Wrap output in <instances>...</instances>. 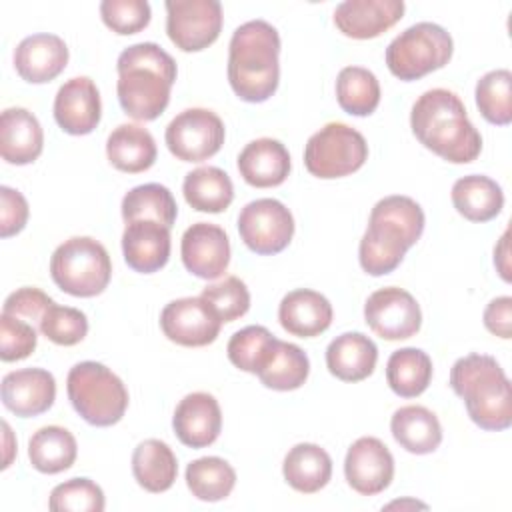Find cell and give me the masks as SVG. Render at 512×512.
<instances>
[{"instance_id": "obj_1", "label": "cell", "mask_w": 512, "mask_h": 512, "mask_svg": "<svg viewBox=\"0 0 512 512\" xmlns=\"http://www.w3.org/2000/svg\"><path fill=\"white\" fill-rule=\"evenodd\" d=\"M410 126L422 146L452 164H468L480 156L482 136L452 90H426L412 106Z\"/></svg>"}, {"instance_id": "obj_2", "label": "cell", "mask_w": 512, "mask_h": 512, "mask_svg": "<svg viewBox=\"0 0 512 512\" xmlns=\"http://www.w3.org/2000/svg\"><path fill=\"white\" fill-rule=\"evenodd\" d=\"M116 70L122 110L140 122L156 120L166 110L176 82L174 58L154 42H138L120 52Z\"/></svg>"}, {"instance_id": "obj_3", "label": "cell", "mask_w": 512, "mask_h": 512, "mask_svg": "<svg viewBox=\"0 0 512 512\" xmlns=\"http://www.w3.org/2000/svg\"><path fill=\"white\" fill-rule=\"evenodd\" d=\"M424 224V212L410 196L394 194L378 200L358 248L362 270L370 276H384L396 270L408 248L420 240Z\"/></svg>"}, {"instance_id": "obj_4", "label": "cell", "mask_w": 512, "mask_h": 512, "mask_svg": "<svg viewBox=\"0 0 512 512\" xmlns=\"http://www.w3.org/2000/svg\"><path fill=\"white\" fill-rule=\"evenodd\" d=\"M280 34L266 20L238 26L228 44V82L244 102H266L280 82Z\"/></svg>"}, {"instance_id": "obj_5", "label": "cell", "mask_w": 512, "mask_h": 512, "mask_svg": "<svg viewBox=\"0 0 512 512\" xmlns=\"http://www.w3.org/2000/svg\"><path fill=\"white\" fill-rule=\"evenodd\" d=\"M450 386L464 400L466 412L476 426L488 432L510 428V380L494 356L468 354L458 358L450 370Z\"/></svg>"}, {"instance_id": "obj_6", "label": "cell", "mask_w": 512, "mask_h": 512, "mask_svg": "<svg viewBox=\"0 0 512 512\" xmlns=\"http://www.w3.org/2000/svg\"><path fill=\"white\" fill-rule=\"evenodd\" d=\"M66 392L74 410L92 426H112L122 420L128 408L124 382L110 368L94 360L78 362L70 368Z\"/></svg>"}, {"instance_id": "obj_7", "label": "cell", "mask_w": 512, "mask_h": 512, "mask_svg": "<svg viewBox=\"0 0 512 512\" xmlns=\"http://www.w3.org/2000/svg\"><path fill=\"white\" fill-rule=\"evenodd\" d=\"M54 284L70 296L92 298L104 292L112 278V262L106 248L90 236L64 240L50 258Z\"/></svg>"}, {"instance_id": "obj_8", "label": "cell", "mask_w": 512, "mask_h": 512, "mask_svg": "<svg viewBox=\"0 0 512 512\" xmlns=\"http://www.w3.org/2000/svg\"><path fill=\"white\" fill-rule=\"evenodd\" d=\"M452 36L434 22H418L400 32L386 48L388 70L404 80H418L444 68L452 58Z\"/></svg>"}, {"instance_id": "obj_9", "label": "cell", "mask_w": 512, "mask_h": 512, "mask_svg": "<svg viewBox=\"0 0 512 512\" xmlns=\"http://www.w3.org/2000/svg\"><path fill=\"white\" fill-rule=\"evenodd\" d=\"M368 160L366 138L352 126L328 122L314 132L304 148V166L316 178H342Z\"/></svg>"}, {"instance_id": "obj_10", "label": "cell", "mask_w": 512, "mask_h": 512, "mask_svg": "<svg viewBox=\"0 0 512 512\" xmlns=\"http://www.w3.org/2000/svg\"><path fill=\"white\" fill-rule=\"evenodd\" d=\"M224 124L220 116L208 108H188L166 126V146L172 156L182 162H204L212 158L224 144Z\"/></svg>"}, {"instance_id": "obj_11", "label": "cell", "mask_w": 512, "mask_h": 512, "mask_svg": "<svg viewBox=\"0 0 512 512\" xmlns=\"http://www.w3.org/2000/svg\"><path fill=\"white\" fill-rule=\"evenodd\" d=\"M166 34L182 52H200L216 42L222 30L218 0H168Z\"/></svg>"}, {"instance_id": "obj_12", "label": "cell", "mask_w": 512, "mask_h": 512, "mask_svg": "<svg viewBox=\"0 0 512 512\" xmlns=\"http://www.w3.org/2000/svg\"><path fill=\"white\" fill-rule=\"evenodd\" d=\"M238 232L252 252L272 256L290 244L294 236V218L280 200L258 198L240 210Z\"/></svg>"}, {"instance_id": "obj_13", "label": "cell", "mask_w": 512, "mask_h": 512, "mask_svg": "<svg viewBox=\"0 0 512 512\" xmlns=\"http://www.w3.org/2000/svg\"><path fill=\"white\" fill-rule=\"evenodd\" d=\"M364 320L384 340H406L420 330L422 312L410 292L398 286H386L368 296Z\"/></svg>"}, {"instance_id": "obj_14", "label": "cell", "mask_w": 512, "mask_h": 512, "mask_svg": "<svg viewBox=\"0 0 512 512\" xmlns=\"http://www.w3.org/2000/svg\"><path fill=\"white\" fill-rule=\"evenodd\" d=\"M160 328L170 342L200 348L218 338L222 320L204 298L188 296L172 300L162 308Z\"/></svg>"}, {"instance_id": "obj_15", "label": "cell", "mask_w": 512, "mask_h": 512, "mask_svg": "<svg viewBox=\"0 0 512 512\" xmlns=\"http://www.w3.org/2000/svg\"><path fill=\"white\" fill-rule=\"evenodd\" d=\"M344 476L362 496L384 492L394 478V458L388 446L374 436L358 438L346 452Z\"/></svg>"}, {"instance_id": "obj_16", "label": "cell", "mask_w": 512, "mask_h": 512, "mask_svg": "<svg viewBox=\"0 0 512 512\" xmlns=\"http://www.w3.org/2000/svg\"><path fill=\"white\" fill-rule=\"evenodd\" d=\"M180 254L190 274L202 280H216L230 264L228 234L218 224L196 222L182 234Z\"/></svg>"}, {"instance_id": "obj_17", "label": "cell", "mask_w": 512, "mask_h": 512, "mask_svg": "<svg viewBox=\"0 0 512 512\" xmlns=\"http://www.w3.org/2000/svg\"><path fill=\"white\" fill-rule=\"evenodd\" d=\"M102 116L100 92L88 76H76L64 82L54 98V120L72 136L90 134Z\"/></svg>"}, {"instance_id": "obj_18", "label": "cell", "mask_w": 512, "mask_h": 512, "mask_svg": "<svg viewBox=\"0 0 512 512\" xmlns=\"http://www.w3.org/2000/svg\"><path fill=\"white\" fill-rule=\"evenodd\" d=\"M0 392L4 406L12 414L32 418L52 408L56 400V380L44 368H22L2 378Z\"/></svg>"}, {"instance_id": "obj_19", "label": "cell", "mask_w": 512, "mask_h": 512, "mask_svg": "<svg viewBox=\"0 0 512 512\" xmlns=\"http://www.w3.org/2000/svg\"><path fill=\"white\" fill-rule=\"evenodd\" d=\"M176 438L188 448H206L216 442L222 430L218 400L208 392L186 394L172 416Z\"/></svg>"}, {"instance_id": "obj_20", "label": "cell", "mask_w": 512, "mask_h": 512, "mask_svg": "<svg viewBox=\"0 0 512 512\" xmlns=\"http://www.w3.org/2000/svg\"><path fill=\"white\" fill-rule=\"evenodd\" d=\"M402 0H346L334 10L336 28L354 40L376 38L404 14Z\"/></svg>"}, {"instance_id": "obj_21", "label": "cell", "mask_w": 512, "mask_h": 512, "mask_svg": "<svg viewBox=\"0 0 512 512\" xmlns=\"http://www.w3.org/2000/svg\"><path fill=\"white\" fill-rule=\"evenodd\" d=\"M68 64V46L56 34L26 36L14 50V68L30 84L54 80Z\"/></svg>"}, {"instance_id": "obj_22", "label": "cell", "mask_w": 512, "mask_h": 512, "mask_svg": "<svg viewBox=\"0 0 512 512\" xmlns=\"http://www.w3.org/2000/svg\"><path fill=\"white\" fill-rule=\"evenodd\" d=\"M122 252L134 272H158L170 258V228L156 220L128 222L122 232Z\"/></svg>"}, {"instance_id": "obj_23", "label": "cell", "mask_w": 512, "mask_h": 512, "mask_svg": "<svg viewBox=\"0 0 512 512\" xmlns=\"http://www.w3.org/2000/svg\"><path fill=\"white\" fill-rule=\"evenodd\" d=\"M280 326L298 338H314L332 324V304L328 298L310 288L288 292L278 306Z\"/></svg>"}, {"instance_id": "obj_24", "label": "cell", "mask_w": 512, "mask_h": 512, "mask_svg": "<svg viewBox=\"0 0 512 512\" xmlns=\"http://www.w3.org/2000/svg\"><path fill=\"white\" fill-rule=\"evenodd\" d=\"M290 154L280 140L258 138L238 154V172L254 188L280 186L290 174Z\"/></svg>"}, {"instance_id": "obj_25", "label": "cell", "mask_w": 512, "mask_h": 512, "mask_svg": "<svg viewBox=\"0 0 512 512\" xmlns=\"http://www.w3.org/2000/svg\"><path fill=\"white\" fill-rule=\"evenodd\" d=\"M44 148L38 118L26 108H6L0 116V154L8 164H32Z\"/></svg>"}, {"instance_id": "obj_26", "label": "cell", "mask_w": 512, "mask_h": 512, "mask_svg": "<svg viewBox=\"0 0 512 512\" xmlns=\"http://www.w3.org/2000/svg\"><path fill=\"white\" fill-rule=\"evenodd\" d=\"M378 362V348L362 332H344L326 348V366L342 382H360L368 378Z\"/></svg>"}, {"instance_id": "obj_27", "label": "cell", "mask_w": 512, "mask_h": 512, "mask_svg": "<svg viewBox=\"0 0 512 512\" xmlns=\"http://www.w3.org/2000/svg\"><path fill=\"white\" fill-rule=\"evenodd\" d=\"M390 430L394 440L410 454H430L442 442L438 416L420 404L402 406L392 414Z\"/></svg>"}, {"instance_id": "obj_28", "label": "cell", "mask_w": 512, "mask_h": 512, "mask_svg": "<svg viewBox=\"0 0 512 512\" xmlns=\"http://www.w3.org/2000/svg\"><path fill=\"white\" fill-rule=\"evenodd\" d=\"M156 142L140 124H120L106 140V156L110 164L128 174H138L156 162Z\"/></svg>"}, {"instance_id": "obj_29", "label": "cell", "mask_w": 512, "mask_h": 512, "mask_svg": "<svg viewBox=\"0 0 512 512\" xmlns=\"http://www.w3.org/2000/svg\"><path fill=\"white\" fill-rule=\"evenodd\" d=\"M450 196L456 212L470 222H488L504 208V192L500 184L482 174L458 178Z\"/></svg>"}, {"instance_id": "obj_30", "label": "cell", "mask_w": 512, "mask_h": 512, "mask_svg": "<svg viewBox=\"0 0 512 512\" xmlns=\"http://www.w3.org/2000/svg\"><path fill=\"white\" fill-rule=\"evenodd\" d=\"M284 480L302 494L322 490L332 476V458L318 444L300 442L288 450L282 464Z\"/></svg>"}, {"instance_id": "obj_31", "label": "cell", "mask_w": 512, "mask_h": 512, "mask_svg": "<svg viewBox=\"0 0 512 512\" xmlns=\"http://www.w3.org/2000/svg\"><path fill=\"white\" fill-rule=\"evenodd\" d=\"M132 474L144 490L160 494L172 488L178 476V460L172 448L156 438H148L134 448Z\"/></svg>"}, {"instance_id": "obj_32", "label": "cell", "mask_w": 512, "mask_h": 512, "mask_svg": "<svg viewBox=\"0 0 512 512\" xmlns=\"http://www.w3.org/2000/svg\"><path fill=\"white\" fill-rule=\"evenodd\" d=\"M182 192L194 210L208 214L224 212L234 200V184L218 166H200L188 172Z\"/></svg>"}, {"instance_id": "obj_33", "label": "cell", "mask_w": 512, "mask_h": 512, "mask_svg": "<svg viewBox=\"0 0 512 512\" xmlns=\"http://www.w3.org/2000/svg\"><path fill=\"white\" fill-rule=\"evenodd\" d=\"M78 456V444L70 430L62 426H42L28 442V458L34 470L58 474L68 470Z\"/></svg>"}, {"instance_id": "obj_34", "label": "cell", "mask_w": 512, "mask_h": 512, "mask_svg": "<svg viewBox=\"0 0 512 512\" xmlns=\"http://www.w3.org/2000/svg\"><path fill=\"white\" fill-rule=\"evenodd\" d=\"M386 380L394 394L416 398L432 380V360L420 348H400L386 362Z\"/></svg>"}, {"instance_id": "obj_35", "label": "cell", "mask_w": 512, "mask_h": 512, "mask_svg": "<svg viewBox=\"0 0 512 512\" xmlns=\"http://www.w3.org/2000/svg\"><path fill=\"white\" fill-rule=\"evenodd\" d=\"M120 208L126 224L134 220H156L166 228H172L178 216V206L172 192L156 182L140 184L128 190Z\"/></svg>"}, {"instance_id": "obj_36", "label": "cell", "mask_w": 512, "mask_h": 512, "mask_svg": "<svg viewBox=\"0 0 512 512\" xmlns=\"http://www.w3.org/2000/svg\"><path fill=\"white\" fill-rule=\"evenodd\" d=\"M336 100L350 116H370L380 104L378 78L362 66L342 68L336 78Z\"/></svg>"}, {"instance_id": "obj_37", "label": "cell", "mask_w": 512, "mask_h": 512, "mask_svg": "<svg viewBox=\"0 0 512 512\" xmlns=\"http://www.w3.org/2000/svg\"><path fill=\"white\" fill-rule=\"evenodd\" d=\"M234 484L236 472L224 458L202 456L186 466V486L198 500H224L234 490Z\"/></svg>"}, {"instance_id": "obj_38", "label": "cell", "mask_w": 512, "mask_h": 512, "mask_svg": "<svg viewBox=\"0 0 512 512\" xmlns=\"http://www.w3.org/2000/svg\"><path fill=\"white\" fill-rule=\"evenodd\" d=\"M278 338L272 336V332L264 326H246L238 332L232 334L228 340L226 352L228 360L250 374H260L272 360L276 348H278Z\"/></svg>"}, {"instance_id": "obj_39", "label": "cell", "mask_w": 512, "mask_h": 512, "mask_svg": "<svg viewBox=\"0 0 512 512\" xmlns=\"http://www.w3.org/2000/svg\"><path fill=\"white\" fill-rule=\"evenodd\" d=\"M310 374V360L306 352L292 342H278V348L270 364L258 374L260 382L266 388L288 392L300 388Z\"/></svg>"}, {"instance_id": "obj_40", "label": "cell", "mask_w": 512, "mask_h": 512, "mask_svg": "<svg viewBox=\"0 0 512 512\" xmlns=\"http://www.w3.org/2000/svg\"><path fill=\"white\" fill-rule=\"evenodd\" d=\"M476 106L484 120L496 126L512 122V72L506 68L486 72L476 84Z\"/></svg>"}, {"instance_id": "obj_41", "label": "cell", "mask_w": 512, "mask_h": 512, "mask_svg": "<svg viewBox=\"0 0 512 512\" xmlns=\"http://www.w3.org/2000/svg\"><path fill=\"white\" fill-rule=\"evenodd\" d=\"M104 506V492L90 478H70L54 486L48 500L52 512H102Z\"/></svg>"}, {"instance_id": "obj_42", "label": "cell", "mask_w": 512, "mask_h": 512, "mask_svg": "<svg viewBox=\"0 0 512 512\" xmlns=\"http://www.w3.org/2000/svg\"><path fill=\"white\" fill-rule=\"evenodd\" d=\"M40 332L58 346H74L88 334V318L82 310L52 302L40 320Z\"/></svg>"}, {"instance_id": "obj_43", "label": "cell", "mask_w": 512, "mask_h": 512, "mask_svg": "<svg viewBox=\"0 0 512 512\" xmlns=\"http://www.w3.org/2000/svg\"><path fill=\"white\" fill-rule=\"evenodd\" d=\"M200 298L212 306L222 322H234L250 308V292L238 276H226L216 284H208L202 288Z\"/></svg>"}, {"instance_id": "obj_44", "label": "cell", "mask_w": 512, "mask_h": 512, "mask_svg": "<svg viewBox=\"0 0 512 512\" xmlns=\"http://www.w3.org/2000/svg\"><path fill=\"white\" fill-rule=\"evenodd\" d=\"M102 22L116 34L128 36L150 24V4L146 0H104L100 2Z\"/></svg>"}, {"instance_id": "obj_45", "label": "cell", "mask_w": 512, "mask_h": 512, "mask_svg": "<svg viewBox=\"0 0 512 512\" xmlns=\"http://www.w3.org/2000/svg\"><path fill=\"white\" fill-rule=\"evenodd\" d=\"M38 334L32 322L2 312L0 316V358L16 362L28 358L36 350Z\"/></svg>"}, {"instance_id": "obj_46", "label": "cell", "mask_w": 512, "mask_h": 512, "mask_svg": "<svg viewBox=\"0 0 512 512\" xmlns=\"http://www.w3.org/2000/svg\"><path fill=\"white\" fill-rule=\"evenodd\" d=\"M52 302H54V300H52L46 292H42L40 288L24 286V288H18L16 292H12V294L4 300L2 312L12 314V316H18V318H24V320H28V322L40 326V320H42L44 312L48 310V306H50Z\"/></svg>"}, {"instance_id": "obj_47", "label": "cell", "mask_w": 512, "mask_h": 512, "mask_svg": "<svg viewBox=\"0 0 512 512\" xmlns=\"http://www.w3.org/2000/svg\"><path fill=\"white\" fill-rule=\"evenodd\" d=\"M0 206V236L10 238L26 226L28 202L18 190L10 186H0Z\"/></svg>"}, {"instance_id": "obj_48", "label": "cell", "mask_w": 512, "mask_h": 512, "mask_svg": "<svg viewBox=\"0 0 512 512\" xmlns=\"http://www.w3.org/2000/svg\"><path fill=\"white\" fill-rule=\"evenodd\" d=\"M484 326L494 336H500L504 340L512 338V298L510 296H498L488 302L484 308Z\"/></svg>"}, {"instance_id": "obj_49", "label": "cell", "mask_w": 512, "mask_h": 512, "mask_svg": "<svg viewBox=\"0 0 512 512\" xmlns=\"http://www.w3.org/2000/svg\"><path fill=\"white\" fill-rule=\"evenodd\" d=\"M508 256H510V248H508V230H506L494 248V266L498 268L504 282H510V258Z\"/></svg>"}, {"instance_id": "obj_50", "label": "cell", "mask_w": 512, "mask_h": 512, "mask_svg": "<svg viewBox=\"0 0 512 512\" xmlns=\"http://www.w3.org/2000/svg\"><path fill=\"white\" fill-rule=\"evenodd\" d=\"M2 428H4V438H6V456H4V464H2V468H8V466H10V462H12V450H14V446L8 442V440H10L12 430H10L8 422H2Z\"/></svg>"}, {"instance_id": "obj_51", "label": "cell", "mask_w": 512, "mask_h": 512, "mask_svg": "<svg viewBox=\"0 0 512 512\" xmlns=\"http://www.w3.org/2000/svg\"><path fill=\"white\" fill-rule=\"evenodd\" d=\"M408 504H412V506H420V508H426V504H420V502H414V500H410V502H392V504H388L386 508H394V506H408Z\"/></svg>"}]
</instances>
